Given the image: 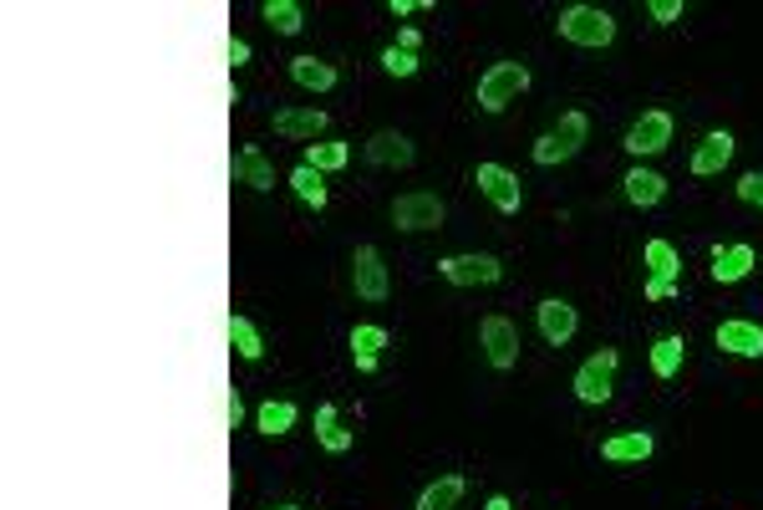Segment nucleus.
Returning <instances> with one entry per match:
<instances>
[{"label": "nucleus", "mask_w": 763, "mask_h": 510, "mask_svg": "<svg viewBox=\"0 0 763 510\" xmlns=\"http://www.w3.org/2000/svg\"><path fill=\"white\" fill-rule=\"evenodd\" d=\"M555 31H560V41H570V47L601 51L616 41V16L601 11V6H565V11L555 16Z\"/></svg>", "instance_id": "1"}, {"label": "nucleus", "mask_w": 763, "mask_h": 510, "mask_svg": "<svg viewBox=\"0 0 763 510\" xmlns=\"http://www.w3.org/2000/svg\"><path fill=\"white\" fill-rule=\"evenodd\" d=\"M586 133H590V118H586V113H560V123H555L550 133H539V139H535L529 159H535L539 169L565 164V159H576V153H580Z\"/></svg>", "instance_id": "2"}, {"label": "nucleus", "mask_w": 763, "mask_h": 510, "mask_svg": "<svg viewBox=\"0 0 763 510\" xmlns=\"http://www.w3.org/2000/svg\"><path fill=\"white\" fill-rule=\"evenodd\" d=\"M525 88H529V67L525 62H494L484 76H478L474 102L484 108V113H504Z\"/></svg>", "instance_id": "3"}, {"label": "nucleus", "mask_w": 763, "mask_h": 510, "mask_svg": "<svg viewBox=\"0 0 763 510\" xmlns=\"http://www.w3.org/2000/svg\"><path fill=\"white\" fill-rule=\"evenodd\" d=\"M616 368H621V353H616V347L590 353L586 363L576 368V382H570L580 404H606V398H611V388H616Z\"/></svg>", "instance_id": "4"}, {"label": "nucleus", "mask_w": 763, "mask_h": 510, "mask_svg": "<svg viewBox=\"0 0 763 510\" xmlns=\"http://www.w3.org/2000/svg\"><path fill=\"white\" fill-rule=\"evenodd\" d=\"M443 200L433 190H408L392 200V225L408 230V235H423V230H443Z\"/></svg>", "instance_id": "5"}, {"label": "nucleus", "mask_w": 763, "mask_h": 510, "mask_svg": "<svg viewBox=\"0 0 763 510\" xmlns=\"http://www.w3.org/2000/svg\"><path fill=\"white\" fill-rule=\"evenodd\" d=\"M667 143H672V113H667V108H651V113H641L637 123L626 128L621 149L631 153V159H651V153H662Z\"/></svg>", "instance_id": "6"}, {"label": "nucleus", "mask_w": 763, "mask_h": 510, "mask_svg": "<svg viewBox=\"0 0 763 510\" xmlns=\"http://www.w3.org/2000/svg\"><path fill=\"white\" fill-rule=\"evenodd\" d=\"M351 286L362 302H388L392 296V280H388V266H382V251L377 245H357L351 251Z\"/></svg>", "instance_id": "7"}, {"label": "nucleus", "mask_w": 763, "mask_h": 510, "mask_svg": "<svg viewBox=\"0 0 763 510\" xmlns=\"http://www.w3.org/2000/svg\"><path fill=\"white\" fill-rule=\"evenodd\" d=\"M478 347H484L488 368L509 373L514 363H519V327H514L509 317H484L478 322Z\"/></svg>", "instance_id": "8"}, {"label": "nucleus", "mask_w": 763, "mask_h": 510, "mask_svg": "<svg viewBox=\"0 0 763 510\" xmlns=\"http://www.w3.org/2000/svg\"><path fill=\"white\" fill-rule=\"evenodd\" d=\"M474 184L499 215H519V204H525V190H519V174H509L504 164H478L474 169Z\"/></svg>", "instance_id": "9"}, {"label": "nucleus", "mask_w": 763, "mask_h": 510, "mask_svg": "<svg viewBox=\"0 0 763 510\" xmlns=\"http://www.w3.org/2000/svg\"><path fill=\"white\" fill-rule=\"evenodd\" d=\"M439 276L448 280V286H494V280L504 276L499 255H443L439 261Z\"/></svg>", "instance_id": "10"}, {"label": "nucleus", "mask_w": 763, "mask_h": 510, "mask_svg": "<svg viewBox=\"0 0 763 510\" xmlns=\"http://www.w3.org/2000/svg\"><path fill=\"white\" fill-rule=\"evenodd\" d=\"M417 149L408 133H398V128H377L372 139H367V164L377 169H413Z\"/></svg>", "instance_id": "11"}, {"label": "nucleus", "mask_w": 763, "mask_h": 510, "mask_svg": "<svg viewBox=\"0 0 763 510\" xmlns=\"http://www.w3.org/2000/svg\"><path fill=\"white\" fill-rule=\"evenodd\" d=\"M535 322H539V337H545L550 347H565L570 337H576V327H580L576 306L560 302V296H545V302L535 306Z\"/></svg>", "instance_id": "12"}, {"label": "nucleus", "mask_w": 763, "mask_h": 510, "mask_svg": "<svg viewBox=\"0 0 763 510\" xmlns=\"http://www.w3.org/2000/svg\"><path fill=\"white\" fill-rule=\"evenodd\" d=\"M733 149H739V143H733V133H723V128H718V133H708V139L698 143V153H692V178H713V174H723L728 164H733Z\"/></svg>", "instance_id": "13"}, {"label": "nucleus", "mask_w": 763, "mask_h": 510, "mask_svg": "<svg viewBox=\"0 0 763 510\" xmlns=\"http://www.w3.org/2000/svg\"><path fill=\"white\" fill-rule=\"evenodd\" d=\"M229 178H235V184H250L255 194H270V190H276V169H270L265 149H239L235 159H229Z\"/></svg>", "instance_id": "14"}, {"label": "nucleus", "mask_w": 763, "mask_h": 510, "mask_svg": "<svg viewBox=\"0 0 763 510\" xmlns=\"http://www.w3.org/2000/svg\"><path fill=\"white\" fill-rule=\"evenodd\" d=\"M713 337H718V347L733 353V357H763V327H759V322L728 317V322H718Z\"/></svg>", "instance_id": "15"}, {"label": "nucleus", "mask_w": 763, "mask_h": 510, "mask_svg": "<svg viewBox=\"0 0 763 510\" xmlns=\"http://www.w3.org/2000/svg\"><path fill=\"white\" fill-rule=\"evenodd\" d=\"M326 123H331V118H326L321 108H280L270 128H276L280 139H296V143L306 139V143H316V139L326 133Z\"/></svg>", "instance_id": "16"}, {"label": "nucleus", "mask_w": 763, "mask_h": 510, "mask_svg": "<svg viewBox=\"0 0 763 510\" xmlns=\"http://www.w3.org/2000/svg\"><path fill=\"white\" fill-rule=\"evenodd\" d=\"M753 266H759V255H753L749 241L713 245V280H718V286H733V280H743Z\"/></svg>", "instance_id": "17"}, {"label": "nucleus", "mask_w": 763, "mask_h": 510, "mask_svg": "<svg viewBox=\"0 0 763 510\" xmlns=\"http://www.w3.org/2000/svg\"><path fill=\"white\" fill-rule=\"evenodd\" d=\"M651 449H657V439H651L647 429H626V434H611L601 445V459L606 465H641V459H651Z\"/></svg>", "instance_id": "18"}, {"label": "nucleus", "mask_w": 763, "mask_h": 510, "mask_svg": "<svg viewBox=\"0 0 763 510\" xmlns=\"http://www.w3.org/2000/svg\"><path fill=\"white\" fill-rule=\"evenodd\" d=\"M626 184V204H637V210H651V204H662L667 200V178L657 174V169H631V174L621 178Z\"/></svg>", "instance_id": "19"}, {"label": "nucleus", "mask_w": 763, "mask_h": 510, "mask_svg": "<svg viewBox=\"0 0 763 510\" xmlns=\"http://www.w3.org/2000/svg\"><path fill=\"white\" fill-rule=\"evenodd\" d=\"M296 419H301V408L290 404V398H265L260 408H255V429L265 434V439H280V434L296 429Z\"/></svg>", "instance_id": "20"}, {"label": "nucleus", "mask_w": 763, "mask_h": 510, "mask_svg": "<svg viewBox=\"0 0 763 510\" xmlns=\"http://www.w3.org/2000/svg\"><path fill=\"white\" fill-rule=\"evenodd\" d=\"M290 82L306 92H331L337 88V67L321 57H290Z\"/></svg>", "instance_id": "21"}, {"label": "nucleus", "mask_w": 763, "mask_h": 510, "mask_svg": "<svg viewBox=\"0 0 763 510\" xmlns=\"http://www.w3.org/2000/svg\"><path fill=\"white\" fill-rule=\"evenodd\" d=\"M641 261H647V276L651 280H672V286H677V276H682V255H677L672 241H647V245H641Z\"/></svg>", "instance_id": "22"}, {"label": "nucleus", "mask_w": 763, "mask_h": 510, "mask_svg": "<svg viewBox=\"0 0 763 510\" xmlns=\"http://www.w3.org/2000/svg\"><path fill=\"white\" fill-rule=\"evenodd\" d=\"M286 184L296 190V200H301L306 210H326V200H331V190H326V174H316L311 164H296Z\"/></svg>", "instance_id": "23"}, {"label": "nucleus", "mask_w": 763, "mask_h": 510, "mask_svg": "<svg viewBox=\"0 0 763 510\" xmlns=\"http://www.w3.org/2000/svg\"><path fill=\"white\" fill-rule=\"evenodd\" d=\"M682 357H688V337H682V332H667V337H657V347H651V373H657V378H677V373H682Z\"/></svg>", "instance_id": "24"}, {"label": "nucleus", "mask_w": 763, "mask_h": 510, "mask_svg": "<svg viewBox=\"0 0 763 510\" xmlns=\"http://www.w3.org/2000/svg\"><path fill=\"white\" fill-rule=\"evenodd\" d=\"M316 445H321L326 455H347L351 449V429H341L337 424V404L316 408Z\"/></svg>", "instance_id": "25"}, {"label": "nucleus", "mask_w": 763, "mask_h": 510, "mask_svg": "<svg viewBox=\"0 0 763 510\" xmlns=\"http://www.w3.org/2000/svg\"><path fill=\"white\" fill-rule=\"evenodd\" d=\"M260 21L270 26L276 37H296V31L306 26V11L296 6V0H265V6H260Z\"/></svg>", "instance_id": "26"}, {"label": "nucleus", "mask_w": 763, "mask_h": 510, "mask_svg": "<svg viewBox=\"0 0 763 510\" xmlns=\"http://www.w3.org/2000/svg\"><path fill=\"white\" fill-rule=\"evenodd\" d=\"M306 164L316 169V174H337V169L351 164V149L341 139H321V143H306Z\"/></svg>", "instance_id": "27"}, {"label": "nucleus", "mask_w": 763, "mask_h": 510, "mask_svg": "<svg viewBox=\"0 0 763 510\" xmlns=\"http://www.w3.org/2000/svg\"><path fill=\"white\" fill-rule=\"evenodd\" d=\"M229 347H235V353L245 357V363H260V357H265L260 327H255L250 317H235V312H229Z\"/></svg>", "instance_id": "28"}, {"label": "nucleus", "mask_w": 763, "mask_h": 510, "mask_svg": "<svg viewBox=\"0 0 763 510\" xmlns=\"http://www.w3.org/2000/svg\"><path fill=\"white\" fill-rule=\"evenodd\" d=\"M463 500V475H443L417 496V510H453Z\"/></svg>", "instance_id": "29"}, {"label": "nucleus", "mask_w": 763, "mask_h": 510, "mask_svg": "<svg viewBox=\"0 0 763 510\" xmlns=\"http://www.w3.org/2000/svg\"><path fill=\"white\" fill-rule=\"evenodd\" d=\"M388 347V327H377V322H357L351 327V357H377Z\"/></svg>", "instance_id": "30"}, {"label": "nucleus", "mask_w": 763, "mask_h": 510, "mask_svg": "<svg viewBox=\"0 0 763 510\" xmlns=\"http://www.w3.org/2000/svg\"><path fill=\"white\" fill-rule=\"evenodd\" d=\"M382 72H388V76H413L417 72V51L388 47V51H382Z\"/></svg>", "instance_id": "31"}, {"label": "nucleus", "mask_w": 763, "mask_h": 510, "mask_svg": "<svg viewBox=\"0 0 763 510\" xmlns=\"http://www.w3.org/2000/svg\"><path fill=\"white\" fill-rule=\"evenodd\" d=\"M739 200H743V204H753V210H763V174H759V169L739 178Z\"/></svg>", "instance_id": "32"}, {"label": "nucleus", "mask_w": 763, "mask_h": 510, "mask_svg": "<svg viewBox=\"0 0 763 510\" xmlns=\"http://www.w3.org/2000/svg\"><path fill=\"white\" fill-rule=\"evenodd\" d=\"M647 11L657 26H672V21H682V0H651Z\"/></svg>", "instance_id": "33"}, {"label": "nucleus", "mask_w": 763, "mask_h": 510, "mask_svg": "<svg viewBox=\"0 0 763 510\" xmlns=\"http://www.w3.org/2000/svg\"><path fill=\"white\" fill-rule=\"evenodd\" d=\"M677 292V286H672V280H641V296H647V302H667V296H672Z\"/></svg>", "instance_id": "34"}, {"label": "nucleus", "mask_w": 763, "mask_h": 510, "mask_svg": "<svg viewBox=\"0 0 763 510\" xmlns=\"http://www.w3.org/2000/svg\"><path fill=\"white\" fill-rule=\"evenodd\" d=\"M229 67H250V41H245V37H229Z\"/></svg>", "instance_id": "35"}, {"label": "nucleus", "mask_w": 763, "mask_h": 510, "mask_svg": "<svg viewBox=\"0 0 763 510\" xmlns=\"http://www.w3.org/2000/svg\"><path fill=\"white\" fill-rule=\"evenodd\" d=\"M225 419H229V429H239V419H245V398H239V388H229V398H225Z\"/></svg>", "instance_id": "36"}, {"label": "nucleus", "mask_w": 763, "mask_h": 510, "mask_svg": "<svg viewBox=\"0 0 763 510\" xmlns=\"http://www.w3.org/2000/svg\"><path fill=\"white\" fill-rule=\"evenodd\" d=\"M398 47H402V51H417V47H423V37H417V26H402V31H398Z\"/></svg>", "instance_id": "37"}, {"label": "nucleus", "mask_w": 763, "mask_h": 510, "mask_svg": "<svg viewBox=\"0 0 763 510\" xmlns=\"http://www.w3.org/2000/svg\"><path fill=\"white\" fill-rule=\"evenodd\" d=\"M388 11H392V16H398V21H402V16H413V11H417V0H392Z\"/></svg>", "instance_id": "38"}, {"label": "nucleus", "mask_w": 763, "mask_h": 510, "mask_svg": "<svg viewBox=\"0 0 763 510\" xmlns=\"http://www.w3.org/2000/svg\"><path fill=\"white\" fill-rule=\"evenodd\" d=\"M484 510H514V506H509V496H488Z\"/></svg>", "instance_id": "39"}, {"label": "nucleus", "mask_w": 763, "mask_h": 510, "mask_svg": "<svg viewBox=\"0 0 763 510\" xmlns=\"http://www.w3.org/2000/svg\"><path fill=\"white\" fill-rule=\"evenodd\" d=\"M276 510H301V506H276Z\"/></svg>", "instance_id": "40"}]
</instances>
